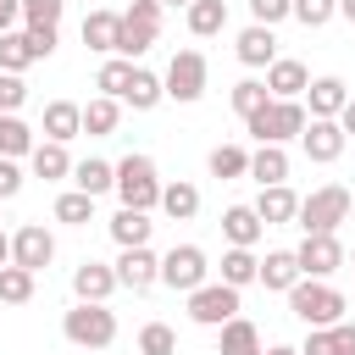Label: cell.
I'll list each match as a JSON object with an SVG mask.
<instances>
[{"label":"cell","mask_w":355,"mask_h":355,"mask_svg":"<svg viewBox=\"0 0 355 355\" xmlns=\"http://www.w3.org/2000/svg\"><path fill=\"white\" fill-rule=\"evenodd\" d=\"M344 261H349V272H355V255H344Z\"/></svg>","instance_id":"obj_54"},{"label":"cell","mask_w":355,"mask_h":355,"mask_svg":"<svg viewBox=\"0 0 355 355\" xmlns=\"http://www.w3.org/2000/svg\"><path fill=\"white\" fill-rule=\"evenodd\" d=\"M288 311L305 327H333V322H344V294L333 283H322V277H300L288 288Z\"/></svg>","instance_id":"obj_2"},{"label":"cell","mask_w":355,"mask_h":355,"mask_svg":"<svg viewBox=\"0 0 355 355\" xmlns=\"http://www.w3.org/2000/svg\"><path fill=\"white\" fill-rule=\"evenodd\" d=\"M255 272H261L255 250H227V255H222V283H227V288H244V283H255Z\"/></svg>","instance_id":"obj_36"},{"label":"cell","mask_w":355,"mask_h":355,"mask_svg":"<svg viewBox=\"0 0 355 355\" xmlns=\"http://www.w3.org/2000/svg\"><path fill=\"white\" fill-rule=\"evenodd\" d=\"M344 244H338V233H305V244L294 250V261H300V277H333L338 266H344Z\"/></svg>","instance_id":"obj_10"},{"label":"cell","mask_w":355,"mask_h":355,"mask_svg":"<svg viewBox=\"0 0 355 355\" xmlns=\"http://www.w3.org/2000/svg\"><path fill=\"white\" fill-rule=\"evenodd\" d=\"M216 355H266V349H261V327H255L250 316L222 322V344H216Z\"/></svg>","instance_id":"obj_25"},{"label":"cell","mask_w":355,"mask_h":355,"mask_svg":"<svg viewBox=\"0 0 355 355\" xmlns=\"http://www.w3.org/2000/svg\"><path fill=\"white\" fill-rule=\"evenodd\" d=\"M266 355H300V349H294V344H272Z\"/></svg>","instance_id":"obj_52"},{"label":"cell","mask_w":355,"mask_h":355,"mask_svg":"<svg viewBox=\"0 0 355 355\" xmlns=\"http://www.w3.org/2000/svg\"><path fill=\"white\" fill-rule=\"evenodd\" d=\"M338 17H344V22H355V0H338Z\"/></svg>","instance_id":"obj_51"},{"label":"cell","mask_w":355,"mask_h":355,"mask_svg":"<svg viewBox=\"0 0 355 355\" xmlns=\"http://www.w3.org/2000/svg\"><path fill=\"white\" fill-rule=\"evenodd\" d=\"M78 133H83V105L50 100V105H44V139H50V144H72Z\"/></svg>","instance_id":"obj_19"},{"label":"cell","mask_w":355,"mask_h":355,"mask_svg":"<svg viewBox=\"0 0 355 355\" xmlns=\"http://www.w3.org/2000/svg\"><path fill=\"white\" fill-rule=\"evenodd\" d=\"M166 6H183V11H189V6H194V0H161V11H166Z\"/></svg>","instance_id":"obj_53"},{"label":"cell","mask_w":355,"mask_h":355,"mask_svg":"<svg viewBox=\"0 0 355 355\" xmlns=\"http://www.w3.org/2000/svg\"><path fill=\"white\" fill-rule=\"evenodd\" d=\"M67 11V0H22V22L28 28H55Z\"/></svg>","instance_id":"obj_43"},{"label":"cell","mask_w":355,"mask_h":355,"mask_svg":"<svg viewBox=\"0 0 355 355\" xmlns=\"http://www.w3.org/2000/svg\"><path fill=\"white\" fill-rule=\"evenodd\" d=\"M111 288H116V272H111V266H100V261H83V266L72 272V294H78L83 305H105V300H111Z\"/></svg>","instance_id":"obj_18"},{"label":"cell","mask_w":355,"mask_h":355,"mask_svg":"<svg viewBox=\"0 0 355 355\" xmlns=\"http://www.w3.org/2000/svg\"><path fill=\"white\" fill-rule=\"evenodd\" d=\"M255 283H261V288H272V294H288V288L300 283V261H294V250H272V255L261 261Z\"/></svg>","instance_id":"obj_21"},{"label":"cell","mask_w":355,"mask_h":355,"mask_svg":"<svg viewBox=\"0 0 355 355\" xmlns=\"http://www.w3.org/2000/svg\"><path fill=\"white\" fill-rule=\"evenodd\" d=\"M33 155V128L22 116H0V161H22Z\"/></svg>","instance_id":"obj_33"},{"label":"cell","mask_w":355,"mask_h":355,"mask_svg":"<svg viewBox=\"0 0 355 355\" xmlns=\"http://www.w3.org/2000/svg\"><path fill=\"white\" fill-rule=\"evenodd\" d=\"M116 288H133V294H144V288H155L161 283V255L144 244V250H122L116 255Z\"/></svg>","instance_id":"obj_12"},{"label":"cell","mask_w":355,"mask_h":355,"mask_svg":"<svg viewBox=\"0 0 355 355\" xmlns=\"http://www.w3.org/2000/svg\"><path fill=\"white\" fill-rule=\"evenodd\" d=\"M0 266H11V239L0 233Z\"/></svg>","instance_id":"obj_50"},{"label":"cell","mask_w":355,"mask_h":355,"mask_svg":"<svg viewBox=\"0 0 355 355\" xmlns=\"http://www.w3.org/2000/svg\"><path fill=\"white\" fill-rule=\"evenodd\" d=\"M233 50H239L244 67H272V61H277V39H272V28H261V22H250Z\"/></svg>","instance_id":"obj_23"},{"label":"cell","mask_w":355,"mask_h":355,"mask_svg":"<svg viewBox=\"0 0 355 355\" xmlns=\"http://www.w3.org/2000/svg\"><path fill=\"white\" fill-rule=\"evenodd\" d=\"M266 100H272V94H266V83H261V78H244V83H233V111H239L244 122H250V116H255Z\"/></svg>","instance_id":"obj_41"},{"label":"cell","mask_w":355,"mask_h":355,"mask_svg":"<svg viewBox=\"0 0 355 355\" xmlns=\"http://www.w3.org/2000/svg\"><path fill=\"white\" fill-rule=\"evenodd\" d=\"M161 100H166L161 78H155V72H144V67H133V78H128V89H122V105H133V111H155Z\"/></svg>","instance_id":"obj_27"},{"label":"cell","mask_w":355,"mask_h":355,"mask_svg":"<svg viewBox=\"0 0 355 355\" xmlns=\"http://www.w3.org/2000/svg\"><path fill=\"white\" fill-rule=\"evenodd\" d=\"M33 178H44V183H61V178H72V155H67V144H33Z\"/></svg>","instance_id":"obj_29"},{"label":"cell","mask_w":355,"mask_h":355,"mask_svg":"<svg viewBox=\"0 0 355 355\" xmlns=\"http://www.w3.org/2000/svg\"><path fill=\"white\" fill-rule=\"evenodd\" d=\"M116 33H122V11H89L83 17V44L100 55H116Z\"/></svg>","instance_id":"obj_22"},{"label":"cell","mask_w":355,"mask_h":355,"mask_svg":"<svg viewBox=\"0 0 355 355\" xmlns=\"http://www.w3.org/2000/svg\"><path fill=\"white\" fill-rule=\"evenodd\" d=\"M344 100H349V83L344 78H311L305 83V94H300V105H305V116H327V122H338V111H344Z\"/></svg>","instance_id":"obj_13"},{"label":"cell","mask_w":355,"mask_h":355,"mask_svg":"<svg viewBox=\"0 0 355 355\" xmlns=\"http://www.w3.org/2000/svg\"><path fill=\"white\" fill-rule=\"evenodd\" d=\"M305 233H338V222H349V189L344 183H322L300 200V216H294Z\"/></svg>","instance_id":"obj_5"},{"label":"cell","mask_w":355,"mask_h":355,"mask_svg":"<svg viewBox=\"0 0 355 355\" xmlns=\"http://www.w3.org/2000/svg\"><path fill=\"white\" fill-rule=\"evenodd\" d=\"M305 122H311V116H305V105H300V100H266L244 128H250V139H255V144H288V139H300V133H305Z\"/></svg>","instance_id":"obj_3"},{"label":"cell","mask_w":355,"mask_h":355,"mask_svg":"<svg viewBox=\"0 0 355 355\" xmlns=\"http://www.w3.org/2000/svg\"><path fill=\"white\" fill-rule=\"evenodd\" d=\"M255 216H261V227H283V222L300 216V194L288 183H272V189L255 194Z\"/></svg>","instance_id":"obj_15"},{"label":"cell","mask_w":355,"mask_h":355,"mask_svg":"<svg viewBox=\"0 0 355 355\" xmlns=\"http://www.w3.org/2000/svg\"><path fill=\"white\" fill-rule=\"evenodd\" d=\"M261 233H266V227H261L255 205H227V211H222V239H227V250H255Z\"/></svg>","instance_id":"obj_17"},{"label":"cell","mask_w":355,"mask_h":355,"mask_svg":"<svg viewBox=\"0 0 355 355\" xmlns=\"http://www.w3.org/2000/svg\"><path fill=\"white\" fill-rule=\"evenodd\" d=\"M55 261V239H50V227L44 222H22L17 233H11V266H22V272H44Z\"/></svg>","instance_id":"obj_9"},{"label":"cell","mask_w":355,"mask_h":355,"mask_svg":"<svg viewBox=\"0 0 355 355\" xmlns=\"http://www.w3.org/2000/svg\"><path fill=\"white\" fill-rule=\"evenodd\" d=\"M17 194H22V166L0 161V200H17Z\"/></svg>","instance_id":"obj_47"},{"label":"cell","mask_w":355,"mask_h":355,"mask_svg":"<svg viewBox=\"0 0 355 355\" xmlns=\"http://www.w3.org/2000/svg\"><path fill=\"white\" fill-rule=\"evenodd\" d=\"M305 83H311L305 61H288V55H277V61L266 67V94H272V100H300V94H305Z\"/></svg>","instance_id":"obj_16"},{"label":"cell","mask_w":355,"mask_h":355,"mask_svg":"<svg viewBox=\"0 0 355 355\" xmlns=\"http://www.w3.org/2000/svg\"><path fill=\"white\" fill-rule=\"evenodd\" d=\"M33 67V44H28V33L22 28H11V33H0V72H28Z\"/></svg>","instance_id":"obj_34"},{"label":"cell","mask_w":355,"mask_h":355,"mask_svg":"<svg viewBox=\"0 0 355 355\" xmlns=\"http://www.w3.org/2000/svg\"><path fill=\"white\" fill-rule=\"evenodd\" d=\"M61 333H67V344H78V349H111V344H116V311L78 300V305L61 316Z\"/></svg>","instance_id":"obj_4"},{"label":"cell","mask_w":355,"mask_h":355,"mask_svg":"<svg viewBox=\"0 0 355 355\" xmlns=\"http://www.w3.org/2000/svg\"><path fill=\"white\" fill-rule=\"evenodd\" d=\"M300 355H355V322L311 327V338L300 344Z\"/></svg>","instance_id":"obj_20"},{"label":"cell","mask_w":355,"mask_h":355,"mask_svg":"<svg viewBox=\"0 0 355 355\" xmlns=\"http://www.w3.org/2000/svg\"><path fill=\"white\" fill-rule=\"evenodd\" d=\"M300 144H305V155H311L316 166H333V161L344 155V144H349V139H344V128H338V122L311 116V122H305V133H300Z\"/></svg>","instance_id":"obj_14"},{"label":"cell","mask_w":355,"mask_h":355,"mask_svg":"<svg viewBox=\"0 0 355 355\" xmlns=\"http://www.w3.org/2000/svg\"><path fill=\"white\" fill-rule=\"evenodd\" d=\"M116 200H122V211H155L161 205V172H155L150 155L116 161Z\"/></svg>","instance_id":"obj_1"},{"label":"cell","mask_w":355,"mask_h":355,"mask_svg":"<svg viewBox=\"0 0 355 355\" xmlns=\"http://www.w3.org/2000/svg\"><path fill=\"white\" fill-rule=\"evenodd\" d=\"M205 166H211V178H222V183H227V178H250V150H239V144H216Z\"/></svg>","instance_id":"obj_35"},{"label":"cell","mask_w":355,"mask_h":355,"mask_svg":"<svg viewBox=\"0 0 355 355\" xmlns=\"http://www.w3.org/2000/svg\"><path fill=\"white\" fill-rule=\"evenodd\" d=\"M205 55L200 50H178L172 61H166V78H161V89H166V100H178V105H194L200 94H205Z\"/></svg>","instance_id":"obj_8"},{"label":"cell","mask_w":355,"mask_h":355,"mask_svg":"<svg viewBox=\"0 0 355 355\" xmlns=\"http://www.w3.org/2000/svg\"><path fill=\"white\" fill-rule=\"evenodd\" d=\"M183 22H189L194 39H216V33L227 28V6H222V0H194V6L183 11Z\"/></svg>","instance_id":"obj_31"},{"label":"cell","mask_w":355,"mask_h":355,"mask_svg":"<svg viewBox=\"0 0 355 355\" xmlns=\"http://www.w3.org/2000/svg\"><path fill=\"white\" fill-rule=\"evenodd\" d=\"M116 122H122V100L94 94V100L83 105V133H89V139H111V133H116Z\"/></svg>","instance_id":"obj_28"},{"label":"cell","mask_w":355,"mask_h":355,"mask_svg":"<svg viewBox=\"0 0 355 355\" xmlns=\"http://www.w3.org/2000/svg\"><path fill=\"white\" fill-rule=\"evenodd\" d=\"M150 233H155L150 211H116V216H111V239H116V250H144Z\"/></svg>","instance_id":"obj_24"},{"label":"cell","mask_w":355,"mask_h":355,"mask_svg":"<svg viewBox=\"0 0 355 355\" xmlns=\"http://www.w3.org/2000/svg\"><path fill=\"white\" fill-rule=\"evenodd\" d=\"M72 183H78L89 200H100V194L116 189V166H111V161H94V155H89V161H72Z\"/></svg>","instance_id":"obj_26"},{"label":"cell","mask_w":355,"mask_h":355,"mask_svg":"<svg viewBox=\"0 0 355 355\" xmlns=\"http://www.w3.org/2000/svg\"><path fill=\"white\" fill-rule=\"evenodd\" d=\"M233 316H239V288H227V283H200V288L189 294V322L222 327V322H233Z\"/></svg>","instance_id":"obj_11"},{"label":"cell","mask_w":355,"mask_h":355,"mask_svg":"<svg viewBox=\"0 0 355 355\" xmlns=\"http://www.w3.org/2000/svg\"><path fill=\"white\" fill-rule=\"evenodd\" d=\"M55 222H67V227H83V222H94V200H89L83 189H67V194L55 200Z\"/></svg>","instance_id":"obj_38"},{"label":"cell","mask_w":355,"mask_h":355,"mask_svg":"<svg viewBox=\"0 0 355 355\" xmlns=\"http://www.w3.org/2000/svg\"><path fill=\"white\" fill-rule=\"evenodd\" d=\"M250 178H255L261 189L288 183V155H283V144H261V150L250 155Z\"/></svg>","instance_id":"obj_30"},{"label":"cell","mask_w":355,"mask_h":355,"mask_svg":"<svg viewBox=\"0 0 355 355\" xmlns=\"http://www.w3.org/2000/svg\"><path fill=\"white\" fill-rule=\"evenodd\" d=\"M161 39V0H133L122 11V33H116V55L122 61H139L150 44Z\"/></svg>","instance_id":"obj_6"},{"label":"cell","mask_w":355,"mask_h":355,"mask_svg":"<svg viewBox=\"0 0 355 355\" xmlns=\"http://www.w3.org/2000/svg\"><path fill=\"white\" fill-rule=\"evenodd\" d=\"M139 355H178V333L166 322H144L139 327Z\"/></svg>","instance_id":"obj_40"},{"label":"cell","mask_w":355,"mask_h":355,"mask_svg":"<svg viewBox=\"0 0 355 355\" xmlns=\"http://www.w3.org/2000/svg\"><path fill=\"white\" fill-rule=\"evenodd\" d=\"M22 100H28V83H22L17 72H0V116H17Z\"/></svg>","instance_id":"obj_44"},{"label":"cell","mask_w":355,"mask_h":355,"mask_svg":"<svg viewBox=\"0 0 355 355\" xmlns=\"http://www.w3.org/2000/svg\"><path fill=\"white\" fill-rule=\"evenodd\" d=\"M28 300H33V272L0 266V305H28Z\"/></svg>","instance_id":"obj_39"},{"label":"cell","mask_w":355,"mask_h":355,"mask_svg":"<svg viewBox=\"0 0 355 355\" xmlns=\"http://www.w3.org/2000/svg\"><path fill=\"white\" fill-rule=\"evenodd\" d=\"M288 17H294V22H305V28H327V22L338 17V0H294V6H288Z\"/></svg>","instance_id":"obj_42"},{"label":"cell","mask_w":355,"mask_h":355,"mask_svg":"<svg viewBox=\"0 0 355 355\" xmlns=\"http://www.w3.org/2000/svg\"><path fill=\"white\" fill-rule=\"evenodd\" d=\"M22 22V0H0V33H11Z\"/></svg>","instance_id":"obj_48"},{"label":"cell","mask_w":355,"mask_h":355,"mask_svg":"<svg viewBox=\"0 0 355 355\" xmlns=\"http://www.w3.org/2000/svg\"><path fill=\"white\" fill-rule=\"evenodd\" d=\"M28 44H33V61H50L55 55V28H22Z\"/></svg>","instance_id":"obj_46"},{"label":"cell","mask_w":355,"mask_h":355,"mask_svg":"<svg viewBox=\"0 0 355 355\" xmlns=\"http://www.w3.org/2000/svg\"><path fill=\"white\" fill-rule=\"evenodd\" d=\"M128 78H133V61H122V55H105V67H100V78H94V89H100L105 100H122V89H128Z\"/></svg>","instance_id":"obj_37"},{"label":"cell","mask_w":355,"mask_h":355,"mask_svg":"<svg viewBox=\"0 0 355 355\" xmlns=\"http://www.w3.org/2000/svg\"><path fill=\"white\" fill-rule=\"evenodd\" d=\"M161 283H166L172 294H194L200 283H211L205 250H200V244H172V250L161 255Z\"/></svg>","instance_id":"obj_7"},{"label":"cell","mask_w":355,"mask_h":355,"mask_svg":"<svg viewBox=\"0 0 355 355\" xmlns=\"http://www.w3.org/2000/svg\"><path fill=\"white\" fill-rule=\"evenodd\" d=\"M161 211L172 216V222H189V216H200V189L194 183H161Z\"/></svg>","instance_id":"obj_32"},{"label":"cell","mask_w":355,"mask_h":355,"mask_svg":"<svg viewBox=\"0 0 355 355\" xmlns=\"http://www.w3.org/2000/svg\"><path fill=\"white\" fill-rule=\"evenodd\" d=\"M288 6H294V0H250V17H255L261 28H277V22L288 17Z\"/></svg>","instance_id":"obj_45"},{"label":"cell","mask_w":355,"mask_h":355,"mask_svg":"<svg viewBox=\"0 0 355 355\" xmlns=\"http://www.w3.org/2000/svg\"><path fill=\"white\" fill-rule=\"evenodd\" d=\"M338 128H344V139H349V133H355V94H349V100H344V111H338Z\"/></svg>","instance_id":"obj_49"}]
</instances>
